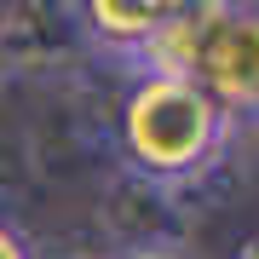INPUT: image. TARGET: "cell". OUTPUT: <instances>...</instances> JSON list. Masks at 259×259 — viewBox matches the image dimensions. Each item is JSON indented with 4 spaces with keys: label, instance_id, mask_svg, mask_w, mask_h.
Wrapping results in <instances>:
<instances>
[{
    "label": "cell",
    "instance_id": "obj_6",
    "mask_svg": "<svg viewBox=\"0 0 259 259\" xmlns=\"http://www.w3.org/2000/svg\"><path fill=\"white\" fill-rule=\"evenodd\" d=\"M236 259H259V231H253V236H248V242L236 248Z\"/></svg>",
    "mask_w": 259,
    "mask_h": 259
},
{
    "label": "cell",
    "instance_id": "obj_1",
    "mask_svg": "<svg viewBox=\"0 0 259 259\" xmlns=\"http://www.w3.org/2000/svg\"><path fill=\"white\" fill-rule=\"evenodd\" d=\"M225 133H231V115L213 104L196 81H161V75H144L133 87L127 110H121V150L156 185H173V179H190L219 156Z\"/></svg>",
    "mask_w": 259,
    "mask_h": 259
},
{
    "label": "cell",
    "instance_id": "obj_5",
    "mask_svg": "<svg viewBox=\"0 0 259 259\" xmlns=\"http://www.w3.org/2000/svg\"><path fill=\"white\" fill-rule=\"evenodd\" d=\"M0 259H29V242H23L18 231H12L6 219H0Z\"/></svg>",
    "mask_w": 259,
    "mask_h": 259
},
{
    "label": "cell",
    "instance_id": "obj_3",
    "mask_svg": "<svg viewBox=\"0 0 259 259\" xmlns=\"http://www.w3.org/2000/svg\"><path fill=\"white\" fill-rule=\"evenodd\" d=\"M167 12H173V6H161V0H87L81 18H87V29H93L104 47H115V52L133 58L167 23Z\"/></svg>",
    "mask_w": 259,
    "mask_h": 259
},
{
    "label": "cell",
    "instance_id": "obj_2",
    "mask_svg": "<svg viewBox=\"0 0 259 259\" xmlns=\"http://www.w3.org/2000/svg\"><path fill=\"white\" fill-rule=\"evenodd\" d=\"M190 81L225 115H259V12L253 6H202Z\"/></svg>",
    "mask_w": 259,
    "mask_h": 259
},
{
    "label": "cell",
    "instance_id": "obj_4",
    "mask_svg": "<svg viewBox=\"0 0 259 259\" xmlns=\"http://www.w3.org/2000/svg\"><path fill=\"white\" fill-rule=\"evenodd\" d=\"M121 259H196L185 242H173V236H150V242H139V248H127Z\"/></svg>",
    "mask_w": 259,
    "mask_h": 259
}]
</instances>
